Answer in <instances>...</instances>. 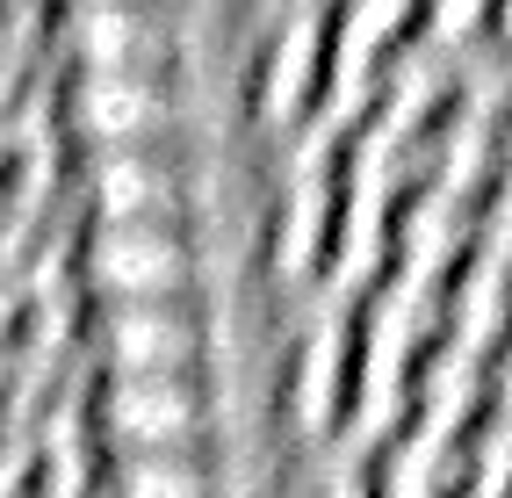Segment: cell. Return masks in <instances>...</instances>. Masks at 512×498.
<instances>
[{
	"label": "cell",
	"mask_w": 512,
	"mask_h": 498,
	"mask_svg": "<svg viewBox=\"0 0 512 498\" xmlns=\"http://www.w3.org/2000/svg\"><path fill=\"white\" fill-rule=\"evenodd\" d=\"M65 116L87 145H166L188 116V87L166 65H109V73H73Z\"/></svg>",
	"instance_id": "6da1fadb"
},
{
	"label": "cell",
	"mask_w": 512,
	"mask_h": 498,
	"mask_svg": "<svg viewBox=\"0 0 512 498\" xmlns=\"http://www.w3.org/2000/svg\"><path fill=\"white\" fill-rule=\"evenodd\" d=\"M94 419L123 455L152 448H202L210 405H202V369H145V376H101Z\"/></svg>",
	"instance_id": "7a4b0ae2"
},
{
	"label": "cell",
	"mask_w": 512,
	"mask_h": 498,
	"mask_svg": "<svg viewBox=\"0 0 512 498\" xmlns=\"http://www.w3.org/2000/svg\"><path fill=\"white\" fill-rule=\"evenodd\" d=\"M80 268L109 304H138V296H188L202 253L181 224H87Z\"/></svg>",
	"instance_id": "3957f363"
},
{
	"label": "cell",
	"mask_w": 512,
	"mask_h": 498,
	"mask_svg": "<svg viewBox=\"0 0 512 498\" xmlns=\"http://www.w3.org/2000/svg\"><path fill=\"white\" fill-rule=\"evenodd\" d=\"M58 44L73 51L80 73L166 65L188 44V8L181 0H73L65 22H58Z\"/></svg>",
	"instance_id": "277c9868"
},
{
	"label": "cell",
	"mask_w": 512,
	"mask_h": 498,
	"mask_svg": "<svg viewBox=\"0 0 512 498\" xmlns=\"http://www.w3.org/2000/svg\"><path fill=\"white\" fill-rule=\"evenodd\" d=\"M87 224H181L188 159L181 145H94L87 159Z\"/></svg>",
	"instance_id": "5b68a950"
},
{
	"label": "cell",
	"mask_w": 512,
	"mask_h": 498,
	"mask_svg": "<svg viewBox=\"0 0 512 498\" xmlns=\"http://www.w3.org/2000/svg\"><path fill=\"white\" fill-rule=\"evenodd\" d=\"M94 347L109 376L145 369H202V311L195 296H138V304H101Z\"/></svg>",
	"instance_id": "8992f818"
},
{
	"label": "cell",
	"mask_w": 512,
	"mask_h": 498,
	"mask_svg": "<svg viewBox=\"0 0 512 498\" xmlns=\"http://www.w3.org/2000/svg\"><path fill=\"white\" fill-rule=\"evenodd\" d=\"M318 87H325V15L296 8L253 58V116L260 123H296L318 102Z\"/></svg>",
	"instance_id": "52a82bcc"
},
{
	"label": "cell",
	"mask_w": 512,
	"mask_h": 498,
	"mask_svg": "<svg viewBox=\"0 0 512 498\" xmlns=\"http://www.w3.org/2000/svg\"><path fill=\"white\" fill-rule=\"evenodd\" d=\"M339 390H347V318L318 311L289 347V412L303 434H325L339 419Z\"/></svg>",
	"instance_id": "ba28073f"
},
{
	"label": "cell",
	"mask_w": 512,
	"mask_h": 498,
	"mask_svg": "<svg viewBox=\"0 0 512 498\" xmlns=\"http://www.w3.org/2000/svg\"><path fill=\"white\" fill-rule=\"evenodd\" d=\"M116 498H217V477L202 448H152V455H116Z\"/></svg>",
	"instance_id": "9c48e42d"
},
{
	"label": "cell",
	"mask_w": 512,
	"mask_h": 498,
	"mask_svg": "<svg viewBox=\"0 0 512 498\" xmlns=\"http://www.w3.org/2000/svg\"><path fill=\"white\" fill-rule=\"evenodd\" d=\"M491 0H426V37L433 44H469L476 15H484Z\"/></svg>",
	"instance_id": "30bf717a"
},
{
	"label": "cell",
	"mask_w": 512,
	"mask_h": 498,
	"mask_svg": "<svg viewBox=\"0 0 512 498\" xmlns=\"http://www.w3.org/2000/svg\"><path fill=\"white\" fill-rule=\"evenodd\" d=\"M318 498H361V477H332V484H325Z\"/></svg>",
	"instance_id": "8fae6325"
}]
</instances>
